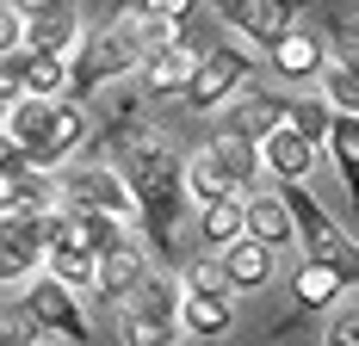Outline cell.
I'll use <instances>...</instances> for the list:
<instances>
[{"instance_id": "cell-29", "label": "cell", "mask_w": 359, "mask_h": 346, "mask_svg": "<svg viewBox=\"0 0 359 346\" xmlns=\"http://www.w3.org/2000/svg\"><path fill=\"white\" fill-rule=\"evenodd\" d=\"M25 173H32V161H25V148H19V142L6 137V130H0V186L25 179Z\"/></svg>"}, {"instance_id": "cell-7", "label": "cell", "mask_w": 359, "mask_h": 346, "mask_svg": "<svg viewBox=\"0 0 359 346\" xmlns=\"http://www.w3.org/2000/svg\"><path fill=\"white\" fill-rule=\"evenodd\" d=\"M229 321H236V297L217 272V260H198L186 272V291H180V328L198 340H217V334H229Z\"/></svg>"}, {"instance_id": "cell-3", "label": "cell", "mask_w": 359, "mask_h": 346, "mask_svg": "<svg viewBox=\"0 0 359 346\" xmlns=\"http://www.w3.org/2000/svg\"><path fill=\"white\" fill-rule=\"evenodd\" d=\"M6 137L25 148L32 173H50V167H62L74 148H81L87 111H81L74 99H19L13 118H6Z\"/></svg>"}, {"instance_id": "cell-14", "label": "cell", "mask_w": 359, "mask_h": 346, "mask_svg": "<svg viewBox=\"0 0 359 346\" xmlns=\"http://www.w3.org/2000/svg\"><path fill=\"white\" fill-rule=\"evenodd\" d=\"M242 235L254 247H266V254H285L297 242V229H291V210L279 192H260V198H242Z\"/></svg>"}, {"instance_id": "cell-25", "label": "cell", "mask_w": 359, "mask_h": 346, "mask_svg": "<svg viewBox=\"0 0 359 346\" xmlns=\"http://www.w3.org/2000/svg\"><path fill=\"white\" fill-rule=\"evenodd\" d=\"M205 155H211L217 167L236 179V186H248L254 173H260V155H254L248 142H236V137H211V142H205Z\"/></svg>"}, {"instance_id": "cell-23", "label": "cell", "mask_w": 359, "mask_h": 346, "mask_svg": "<svg viewBox=\"0 0 359 346\" xmlns=\"http://www.w3.org/2000/svg\"><path fill=\"white\" fill-rule=\"evenodd\" d=\"M328 124H334V111H328L323 99H297V105H285V130L297 142H310L316 155H323V142H328Z\"/></svg>"}, {"instance_id": "cell-17", "label": "cell", "mask_w": 359, "mask_h": 346, "mask_svg": "<svg viewBox=\"0 0 359 346\" xmlns=\"http://www.w3.org/2000/svg\"><path fill=\"white\" fill-rule=\"evenodd\" d=\"M217 272H223V284H229V297H236V291H260V284L273 278V254H266V247H254L248 235H242V242L223 247Z\"/></svg>"}, {"instance_id": "cell-9", "label": "cell", "mask_w": 359, "mask_h": 346, "mask_svg": "<svg viewBox=\"0 0 359 346\" xmlns=\"http://www.w3.org/2000/svg\"><path fill=\"white\" fill-rule=\"evenodd\" d=\"M248 69H254V62L236 50V43H217V50L198 56V69H192V81H186L180 99L192 105V111H217L223 99H236V87L248 81Z\"/></svg>"}, {"instance_id": "cell-20", "label": "cell", "mask_w": 359, "mask_h": 346, "mask_svg": "<svg viewBox=\"0 0 359 346\" xmlns=\"http://www.w3.org/2000/svg\"><path fill=\"white\" fill-rule=\"evenodd\" d=\"M37 266H43V223H32V229H0V284L32 278Z\"/></svg>"}, {"instance_id": "cell-21", "label": "cell", "mask_w": 359, "mask_h": 346, "mask_svg": "<svg viewBox=\"0 0 359 346\" xmlns=\"http://www.w3.org/2000/svg\"><path fill=\"white\" fill-rule=\"evenodd\" d=\"M341 291H347V284H341L334 272H323V266H310V260H304V266L291 272V303H297V315H291V321H310V315H323L328 303L341 297Z\"/></svg>"}, {"instance_id": "cell-27", "label": "cell", "mask_w": 359, "mask_h": 346, "mask_svg": "<svg viewBox=\"0 0 359 346\" xmlns=\"http://www.w3.org/2000/svg\"><path fill=\"white\" fill-rule=\"evenodd\" d=\"M13 50H25V19L13 0H0V56H13Z\"/></svg>"}, {"instance_id": "cell-2", "label": "cell", "mask_w": 359, "mask_h": 346, "mask_svg": "<svg viewBox=\"0 0 359 346\" xmlns=\"http://www.w3.org/2000/svg\"><path fill=\"white\" fill-rule=\"evenodd\" d=\"M149 56V19L143 6H118L111 19H100L93 32H87V43L74 50L69 62V87L74 93H100L106 81H118V74H137Z\"/></svg>"}, {"instance_id": "cell-33", "label": "cell", "mask_w": 359, "mask_h": 346, "mask_svg": "<svg viewBox=\"0 0 359 346\" xmlns=\"http://www.w3.org/2000/svg\"><path fill=\"white\" fill-rule=\"evenodd\" d=\"M0 192H6V186H0Z\"/></svg>"}, {"instance_id": "cell-16", "label": "cell", "mask_w": 359, "mask_h": 346, "mask_svg": "<svg viewBox=\"0 0 359 346\" xmlns=\"http://www.w3.org/2000/svg\"><path fill=\"white\" fill-rule=\"evenodd\" d=\"M254 155H260V167H266V173H279L285 186H304V179H310V167H316V148H310V142H297L285 124H279L273 137L260 142Z\"/></svg>"}, {"instance_id": "cell-1", "label": "cell", "mask_w": 359, "mask_h": 346, "mask_svg": "<svg viewBox=\"0 0 359 346\" xmlns=\"http://www.w3.org/2000/svg\"><path fill=\"white\" fill-rule=\"evenodd\" d=\"M106 155L118 161V179L137 205V229H143L149 254L161 266H180V247H174V223L186 210V155L174 148L168 130H155L149 118H137L130 105L118 111V124L106 130Z\"/></svg>"}, {"instance_id": "cell-10", "label": "cell", "mask_w": 359, "mask_h": 346, "mask_svg": "<svg viewBox=\"0 0 359 346\" xmlns=\"http://www.w3.org/2000/svg\"><path fill=\"white\" fill-rule=\"evenodd\" d=\"M19 19H25V50H43V56H62L69 62V50L81 43V6L69 0H43V6H19Z\"/></svg>"}, {"instance_id": "cell-4", "label": "cell", "mask_w": 359, "mask_h": 346, "mask_svg": "<svg viewBox=\"0 0 359 346\" xmlns=\"http://www.w3.org/2000/svg\"><path fill=\"white\" fill-rule=\"evenodd\" d=\"M291 210V229H297V242H304V260L310 266H323V272H334L341 284H359V242L347 235V229H334V216H328L304 186H285L279 192Z\"/></svg>"}, {"instance_id": "cell-18", "label": "cell", "mask_w": 359, "mask_h": 346, "mask_svg": "<svg viewBox=\"0 0 359 346\" xmlns=\"http://www.w3.org/2000/svg\"><path fill=\"white\" fill-rule=\"evenodd\" d=\"M266 56H273V69L285 74V81H310V74H323V69H328L323 37H316V32H304V25H297V32H285L279 43H273V50H266Z\"/></svg>"}, {"instance_id": "cell-15", "label": "cell", "mask_w": 359, "mask_h": 346, "mask_svg": "<svg viewBox=\"0 0 359 346\" xmlns=\"http://www.w3.org/2000/svg\"><path fill=\"white\" fill-rule=\"evenodd\" d=\"M285 124V99H273V93H242V99L229 105V130L223 137L248 142V148H260V142L273 137Z\"/></svg>"}, {"instance_id": "cell-24", "label": "cell", "mask_w": 359, "mask_h": 346, "mask_svg": "<svg viewBox=\"0 0 359 346\" xmlns=\"http://www.w3.org/2000/svg\"><path fill=\"white\" fill-rule=\"evenodd\" d=\"M198 235H205L211 247L242 242V198H217V205H205V216H198Z\"/></svg>"}, {"instance_id": "cell-22", "label": "cell", "mask_w": 359, "mask_h": 346, "mask_svg": "<svg viewBox=\"0 0 359 346\" xmlns=\"http://www.w3.org/2000/svg\"><path fill=\"white\" fill-rule=\"evenodd\" d=\"M186 198H198V205H217V198H242V186H236V179H229V173H223L211 155L198 148V155L186 161Z\"/></svg>"}, {"instance_id": "cell-30", "label": "cell", "mask_w": 359, "mask_h": 346, "mask_svg": "<svg viewBox=\"0 0 359 346\" xmlns=\"http://www.w3.org/2000/svg\"><path fill=\"white\" fill-rule=\"evenodd\" d=\"M323 346H359V310H341L334 321H328Z\"/></svg>"}, {"instance_id": "cell-12", "label": "cell", "mask_w": 359, "mask_h": 346, "mask_svg": "<svg viewBox=\"0 0 359 346\" xmlns=\"http://www.w3.org/2000/svg\"><path fill=\"white\" fill-rule=\"evenodd\" d=\"M198 43L192 37H174V43H161V50H149L143 69H137V81H143L149 99H174V93H186V81H192V69H198Z\"/></svg>"}, {"instance_id": "cell-32", "label": "cell", "mask_w": 359, "mask_h": 346, "mask_svg": "<svg viewBox=\"0 0 359 346\" xmlns=\"http://www.w3.org/2000/svg\"><path fill=\"white\" fill-rule=\"evenodd\" d=\"M174 346H186V340H174Z\"/></svg>"}, {"instance_id": "cell-5", "label": "cell", "mask_w": 359, "mask_h": 346, "mask_svg": "<svg viewBox=\"0 0 359 346\" xmlns=\"http://www.w3.org/2000/svg\"><path fill=\"white\" fill-rule=\"evenodd\" d=\"M6 315H19L25 328H37V334L50 328V334H62V340H81V346L93 340V321H87V310L74 303V291H62L56 278H43V272H37L32 284L19 291V303H13Z\"/></svg>"}, {"instance_id": "cell-28", "label": "cell", "mask_w": 359, "mask_h": 346, "mask_svg": "<svg viewBox=\"0 0 359 346\" xmlns=\"http://www.w3.org/2000/svg\"><path fill=\"white\" fill-rule=\"evenodd\" d=\"M334 69L359 81V25H334Z\"/></svg>"}, {"instance_id": "cell-6", "label": "cell", "mask_w": 359, "mask_h": 346, "mask_svg": "<svg viewBox=\"0 0 359 346\" xmlns=\"http://www.w3.org/2000/svg\"><path fill=\"white\" fill-rule=\"evenodd\" d=\"M118 334H124V346H174L180 340V284L174 278H149L124 303Z\"/></svg>"}, {"instance_id": "cell-31", "label": "cell", "mask_w": 359, "mask_h": 346, "mask_svg": "<svg viewBox=\"0 0 359 346\" xmlns=\"http://www.w3.org/2000/svg\"><path fill=\"white\" fill-rule=\"evenodd\" d=\"M6 118H13V99H6V93H0V130H6Z\"/></svg>"}, {"instance_id": "cell-13", "label": "cell", "mask_w": 359, "mask_h": 346, "mask_svg": "<svg viewBox=\"0 0 359 346\" xmlns=\"http://www.w3.org/2000/svg\"><path fill=\"white\" fill-rule=\"evenodd\" d=\"M217 13H223L242 37L266 43V50H273L285 32H297V6H285V0H223Z\"/></svg>"}, {"instance_id": "cell-11", "label": "cell", "mask_w": 359, "mask_h": 346, "mask_svg": "<svg viewBox=\"0 0 359 346\" xmlns=\"http://www.w3.org/2000/svg\"><path fill=\"white\" fill-rule=\"evenodd\" d=\"M149 278H155V272H149V254H143L137 242H118L111 254H100V260H93V297L124 310V303L143 291Z\"/></svg>"}, {"instance_id": "cell-8", "label": "cell", "mask_w": 359, "mask_h": 346, "mask_svg": "<svg viewBox=\"0 0 359 346\" xmlns=\"http://www.w3.org/2000/svg\"><path fill=\"white\" fill-rule=\"evenodd\" d=\"M56 205H81V210H100L111 223H137V205H130V192H124V179L111 167H62L56 179Z\"/></svg>"}, {"instance_id": "cell-19", "label": "cell", "mask_w": 359, "mask_h": 346, "mask_svg": "<svg viewBox=\"0 0 359 346\" xmlns=\"http://www.w3.org/2000/svg\"><path fill=\"white\" fill-rule=\"evenodd\" d=\"M323 155L334 161L341 186H347V205H353V216H359V118H341V111H334V124H328Z\"/></svg>"}, {"instance_id": "cell-26", "label": "cell", "mask_w": 359, "mask_h": 346, "mask_svg": "<svg viewBox=\"0 0 359 346\" xmlns=\"http://www.w3.org/2000/svg\"><path fill=\"white\" fill-rule=\"evenodd\" d=\"M323 93H328V111H341V118H359V81L347 69H323Z\"/></svg>"}]
</instances>
